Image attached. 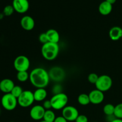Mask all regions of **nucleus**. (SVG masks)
<instances>
[{
    "mask_svg": "<svg viewBox=\"0 0 122 122\" xmlns=\"http://www.w3.org/2000/svg\"><path fill=\"white\" fill-rule=\"evenodd\" d=\"M50 77L49 73L42 67H36L29 73L31 84L36 88H45L48 85Z\"/></svg>",
    "mask_w": 122,
    "mask_h": 122,
    "instance_id": "1",
    "label": "nucleus"
},
{
    "mask_svg": "<svg viewBox=\"0 0 122 122\" xmlns=\"http://www.w3.org/2000/svg\"><path fill=\"white\" fill-rule=\"evenodd\" d=\"M59 50L58 44L48 42L42 45L41 48V54L45 60L52 61L57 58L59 53Z\"/></svg>",
    "mask_w": 122,
    "mask_h": 122,
    "instance_id": "2",
    "label": "nucleus"
},
{
    "mask_svg": "<svg viewBox=\"0 0 122 122\" xmlns=\"http://www.w3.org/2000/svg\"><path fill=\"white\" fill-rule=\"evenodd\" d=\"M69 98L67 95L64 93L54 94L50 99L52 108L56 110H63L67 104Z\"/></svg>",
    "mask_w": 122,
    "mask_h": 122,
    "instance_id": "3",
    "label": "nucleus"
},
{
    "mask_svg": "<svg viewBox=\"0 0 122 122\" xmlns=\"http://www.w3.org/2000/svg\"><path fill=\"white\" fill-rule=\"evenodd\" d=\"M96 89L100 91L104 92L110 90L113 85V81L110 76L106 75L99 76L98 81L95 83Z\"/></svg>",
    "mask_w": 122,
    "mask_h": 122,
    "instance_id": "4",
    "label": "nucleus"
},
{
    "mask_svg": "<svg viewBox=\"0 0 122 122\" xmlns=\"http://www.w3.org/2000/svg\"><path fill=\"white\" fill-rule=\"evenodd\" d=\"M18 104L21 107L27 108L33 104L35 101L33 92L29 90L23 91L22 94L17 98Z\"/></svg>",
    "mask_w": 122,
    "mask_h": 122,
    "instance_id": "5",
    "label": "nucleus"
},
{
    "mask_svg": "<svg viewBox=\"0 0 122 122\" xmlns=\"http://www.w3.org/2000/svg\"><path fill=\"white\" fill-rule=\"evenodd\" d=\"M1 103L4 109L8 111L14 110L18 104L17 98L11 93L5 94L1 100Z\"/></svg>",
    "mask_w": 122,
    "mask_h": 122,
    "instance_id": "6",
    "label": "nucleus"
},
{
    "mask_svg": "<svg viewBox=\"0 0 122 122\" xmlns=\"http://www.w3.org/2000/svg\"><path fill=\"white\" fill-rule=\"evenodd\" d=\"M30 60L26 56H19L14 61V67L19 71H27L30 67Z\"/></svg>",
    "mask_w": 122,
    "mask_h": 122,
    "instance_id": "7",
    "label": "nucleus"
},
{
    "mask_svg": "<svg viewBox=\"0 0 122 122\" xmlns=\"http://www.w3.org/2000/svg\"><path fill=\"white\" fill-rule=\"evenodd\" d=\"M79 115V111L74 106H67L62 110V116L68 122L75 121Z\"/></svg>",
    "mask_w": 122,
    "mask_h": 122,
    "instance_id": "8",
    "label": "nucleus"
},
{
    "mask_svg": "<svg viewBox=\"0 0 122 122\" xmlns=\"http://www.w3.org/2000/svg\"><path fill=\"white\" fill-rule=\"evenodd\" d=\"M12 5L15 11L20 14H23L28 11L29 2L28 0H13Z\"/></svg>",
    "mask_w": 122,
    "mask_h": 122,
    "instance_id": "9",
    "label": "nucleus"
},
{
    "mask_svg": "<svg viewBox=\"0 0 122 122\" xmlns=\"http://www.w3.org/2000/svg\"><path fill=\"white\" fill-rule=\"evenodd\" d=\"M45 112V109L42 106L36 105L32 107L30 110V116L33 120L39 121L44 118Z\"/></svg>",
    "mask_w": 122,
    "mask_h": 122,
    "instance_id": "10",
    "label": "nucleus"
},
{
    "mask_svg": "<svg viewBox=\"0 0 122 122\" xmlns=\"http://www.w3.org/2000/svg\"><path fill=\"white\" fill-rule=\"evenodd\" d=\"M48 73L50 79H52L56 82L62 81L65 76L64 70L60 67H54L51 69Z\"/></svg>",
    "mask_w": 122,
    "mask_h": 122,
    "instance_id": "11",
    "label": "nucleus"
},
{
    "mask_svg": "<svg viewBox=\"0 0 122 122\" xmlns=\"http://www.w3.org/2000/svg\"><path fill=\"white\" fill-rule=\"evenodd\" d=\"M88 95L90 99V102L93 104H100L104 100V92L97 89L91 91Z\"/></svg>",
    "mask_w": 122,
    "mask_h": 122,
    "instance_id": "12",
    "label": "nucleus"
},
{
    "mask_svg": "<svg viewBox=\"0 0 122 122\" xmlns=\"http://www.w3.org/2000/svg\"><path fill=\"white\" fill-rule=\"evenodd\" d=\"M20 25L24 30L27 31L33 29L35 25L34 19L30 15H25L20 20Z\"/></svg>",
    "mask_w": 122,
    "mask_h": 122,
    "instance_id": "13",
    "label": "nucleus"
},
{
    "mask_svg": "<svg viewBox=\"0 0 122 122\" xmlns=\"http://www.w3.org/2000/svg\"><path fill=\"white\" fill-rule=\"evenodd\" d=\"M14 82L10 79H4L0 82V91L5 94L11 93L14 87Z\"/></svg>",
    "mask_w": 122,
    "mask_h": 122,
    "instance_id": "14",
    "label": "nucleus"
},
{
    "mask_svg": "<svg viewBox=\"0 0 122 122\" xmlns=\"http://www.w3.org/2000/svg\"><path fill=\"white\" fill-rule=\"evenodd\" d=\"M109 37L112 41H116L122 38V29L119 26H114L109 30Z\"/></svg>",
    "mask_w": 122,
    "mask_h": 122,
    "instance_id": "15",
    "label": "nucleus"
},
{
    "mask_svg": "<svg viewBox=\"0 0 122 122\" xmlns=\"http://www.w3.org/2000/svg\"><path fill=\"white\" fill-rule=\"evenodd\" d=\"M113 10V5L106 1H102L98 7V11L101 15H107L111 13Z\"/></svg>",
    "mask_w": 122,
    "mask_h": 122,
    "instance_id": "16",
    "label": "nucleus"
},
{
    "mask_svg": "<svg viewBox=\"0 0 122 122\" xmlns=\"http://www.w3.org/2000/svg\"><path fill=\"white\" fill-rule=\"evenodd\" d=\"M48 42L55 44H58L60 41V35L58 31L54 29H48L46 32Z\"/></svg>",
    "mask_w": 122,
    "mask_h": 122,
    "instance_id": "17",
    "label": "nucleus"
},
{
    "mask_svg": "<svg viewBox=\"0 0 122 122\" xmlns=\"http://www.w3.org/2000/svg\"><path fill=\"white\" fill-rule=\"evenodd\" d=\"M35 101L41 102L45 100L47 97V92L45 88H37L33 92Z\"/></svg>",
    "mask_w": 122,
    "mask_h": 122,
    "instance_id": "18",
    "label": "nucleus"
},
{
    "mask_svg": "<svg viewBox=\"0 0 122 122\" xmlns=\"http://www.w3.org/2000/svg\"><path fill=\"white\" fill-rule=\"evenodd\" d=\"M77 101L79 104L83 106H87L89 103H91L89 95L86 94H80L77 98Z\"/></svg>",
    "mask_w": 122,
    "mask_h": 122,
    "instance_id": "19",
    "label": "nucleus"
},
{
    "mask_svg": "<svg viewBox=\"0 0 122 122\" xmlns=\"http://www.w3.org/2000/svg\"><path fill=\"white\" fill-rule=\"evenodd\" d=\"M56 116L54 112L51 110H45V114L44 116V120L47 122H54L56 119Z\"/></svg>",
    "mask_w": 122,
    "mask_h": 122,
    "instance_id": "20",
    "label": "nucleus"
},
{
    "mask_svg": "<svg viewBox=\"0 0 122 122\" xmlns=\"http://www.w3.org/2000/svg\"><path fill=\"white\" fill-rule=\"evenodd\" d=\"M115 106L112 104H107L103 107V112L107 116L114 115Z\"/></svg>",
    "mask_w": 122,
    "mask_h": 122,
    "instance_id": "21",
    "label": "nucleus"
},
{
    "mask_svg": "<svg viewBox=\"0 0 122 122\" xmlns=\"http://www.w3.org/2000/svg\"><path fill=\"white\" fill-rule=\"evenodd\" d=\"M17 79L20 82H25L29 79V74L27 71H19L17 74Z\"/></svg>",
    "mask_w": 122,
    "mask_h": 122,
    "instance_id": "22",
    "label": "nucleus"
},
{
    "mask_svg": "<svg viewBox=\"0 0 122 122\" xmlns=\"http://www.w3.org/2000/svg\"><path fill=\"white\" fill-rule=\"evenodd\" d=\"M23 92V90L21 86L19 85H15L14 88H13V89H12L11 94L13 96L15 97V98H18L20 96V95L22 94Z\"/></svg>",
    "mask_w": 122,
    "mask_h": 122,
    "instance_id": "23",
    "label": "nucleus"
},
{
    "mask_svg": "<svg viewBox=\"0 0 122 122\" xmlns=\"http://www.w3.org/2000/svg\"><path fill=\"white\" fill-rule=\"evenodd\" d=\"M114 116L117 119H122V103L118 104L115 106Z\"/></svg>",
    "mask_w": 122,
    "mask_h": 122,
    "instance_id": "24",
    "label": "nucleus"
},
{
    "mask_svg": "<svg viewBox=\"0 0 122 122\" xmlns=\"http://www.w3.org/2000/svg\"><path fill=\"white\" fill-rule=\"evenodd\" d=\"M14 11V9L13 8V5H8L5 6L3 10V14L6 16H10L11 15L13 14Z\"/></svg>",
    "mask_w": 122,
    "mask_h": 122,
    "instance_id": "25",
    "label": "nucleus"
},
{
    "mask_svg": "<svg viewBox=\"0 0 122 122\" xmlns=\"http://www.w3.org/2000/svg\"><path fill=\"white\" fill-rule=\"evenodd\" d=\"M98 75H97L96 73H90L88 75V81H89V82H90L91 83H92V84H95L97 81H98Z\"/></svg>",
    "mask_w": 122,
    "mask_h": 122,
    "instance_id": "26",
    "label": "nucleus"
},
{
    "mask_svg": "<svg viewBox=\"0 0 122 122\" xmlns=\"http://www.w3.org/2000/svg\"><path fill=\"white\" fill-rule=\"evenodd\" d=\"M39 41L41 44H42V45L48 42V40L46 33H42L41 34H40L39 36Z\"/></svg>",
    "mask_w": 122,
    "mask_h": 122,
    "instance_id": "27",
    "label": "nucleus"
},
{
    "mask_svg": "<svg viewBox=\"0 0 122 122\" xmlns=\"http://www.w3.org/2000/svg\"><path fill=\"white\" fill-rule=\"evenodd\" d=\"M76 122H88V119L85 115L79 114L75 120Z\"/></svg>",
    "mask_w": 122,
    "mask_h": 122,
    "instance_id": "28",
    "label": "nucleus"
},
{
    "mask_svg": "<svg viewBox=\"0 0 122 122\" xmlns=\"http://www.w3.org/2000/svg\"><path fill=\"white\" fill-rule=\"evenodd\" d=\"M43 107L45 109V110H51V108H52V106H51V101L50 100H45L44 102L42 105Z\"/></svg>",
    "mask_w": 122,
    "mask_h": 122,
    "instance_id": "29",
    "label": "nucleus"
},
{
    "mask_svg": "<svg viewBox=\"0 0 122 122\" xmlns=\"http://www.w3.org/2000/svg\"><path fill=\"white\" fill-rule=\"evenodd\" d=\"M54 122H68L67 120L61 116H58L56 117V119H55Z\"/></svg>",
    "mask_w": 122,
    "mask_h": 122,
    "instance_id": "30",
    "label": "nucleus"
},
{
    "mask_svg": "<svg viewBox=\"0 0 122 122\" xmlns=\"http://www.w3.org/2000/svg\"><path fill=\"white\" fill-rule=\"evenodd\" d=\"M107 2H109L110 4H111L112 5L114 4L116 2V0H106Z\"/></svg>",
    "mask_w": 122,
    "mask_h": 122,
    "instance_id": "31",
    "label": "nucleus"
},
{
    "mask_svg": "<svg viewBox=\"0 0 122 122\" xmlns=\"http://www.w3.org/2000/svg\"><path fill=\"white\" fill-rule=\"evenodd\" d=\"M111 122H122V119L116 118V119H114L113 121H112Z\"/></svg>",
    "mask_w": 122,
    "mask_h": 122,
    "instance_id": "32",
    "label": "nucleus"
},
{
    "mask_svg": "<svg viewBox=\"0 0 122 122\" xmlns=\"http://www.w3.org/2000/svg\"><path fill=\"white\" fill-rule=\"evenodd\" d=\"M46 122V121H45V120H42V121H41V122Z\"/></svg>",
    "mask_w": 122,
    "mask_h": 122,
    "instance_id": "33",
    "label": "nucleus"
},
{
    "mask_svg": "<svg viewBox=\"0 0 122 122\" xmlns=\"http://www.w3.org/2000/svg\"><path fill=\"white\" fill-rule=\"evenodd\" d=\"M0 103H1V100H0Z\"/></svg>",
    "mask_w": 122,
    "mask_h": 122,
    "instance_id": "34",
    "label": "nucleus"
},
{
    "mask_svg": "<svg viewBox=\"0 0 122 122\" xmlns=\"http://www.w3.org/2000/svg\"></svg>",
    "mask_w": 122,
    "mask_h": 122,
    "instance_id": "35",
    "label": "nucleus"
},
{
    "mask_svg": "<svg viewBox=\"0 0 122 122\" xmlns=\"http://www.w3.org/2000/svg\"></svg>",
    "mask_w": 122,
    "mask_h": 122,
    "instance_id": "36",
    "label": "nucleus"
},
{
    "mask_svg": "<svg viewBox=\"0 0 122 122\" xmlns=\"http://www.w3.org/2000/svg\"><path fill=\"white\" fill-rule=\"evenodd\" d=\"M0 113H1V110H0Z\"/></svg>",
    "mask_w": 122,
    "mask_h": 122,
    "instance_id": "37",
    "label": "nucleus"
},
{
    "mask_svg": "<svg viewBox=\"0 0 122 122\" xmlns=\"http://www.w3.org/2000/svg\"></svg>",
    "mask_w": 122,
    "mask_h": 122,
    "instance_id": "38",
    "label": "nucleus"
}]
</instances>
